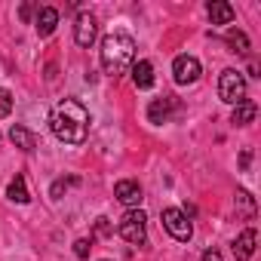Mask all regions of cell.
I'll use <instances>...</instances> for the list:
<instances>
[{
    "mask_svg": "<svg viewBox=\"0 0 261 261\" xmlns=\"http://www.w3.org/2000/svg\"><path fill=\"white\" fill-rule=\"evenodd\" d=\"M7 197H10L13 203H28V200H31V194H28V188H25V175H16V178L10 181Z\"/></svg>",
    "mask_w": 261,
    "mask_h": 261,
    "instance_id": "obj_16",
    "label": "cell"
},
{
    "mask_svg": "<svg viewBox=\"0 0 261 261\" xmlns=\"http://www.w3.org/2000/svg\"><path fill=\"white\" fill-rule=\"evenodd\" d=\"M133 65H136V40L129 34L114 31L101 40V68H105V74L120 77Z\"/></svg>",
    "mask_w": 261,
    "mask_h": 261,
    "instance_id": "obj_2",
    "label": "cell"
},
{
    "mask_svg": "<svg viewBox=\"0 0 261 261\" xmlns=\"http://www.w3.org/2000/svg\"><path fill=\"white\" fill-rule=\"evenodd\" d=\"M172 77H175V83H181V86L194 83V80L200 77V62H197L194 56H178V59L172 62Z\"/></svg>",
    "mask_w": 261,
    "mask_h": 261,
    "instance_id": "obj_6",
    "label": "cell"
},
{
    "mask_svg": "<svg viewBox=\"0 0 261 261\" xmlns=\"http://www.w3.org/2000/svg\"><path fill=\"white\" fill-rule=\"evenodd\" d=\"M169 105H172V98H154L151 105H148V120L151 123H166L169 120Z\"/></svg>",
    "mask_w": 261,
    "mask_h": 261,
    "instance_id": "obj_15",
    "label": "cell"
},
{
    "mask_svg": "<svg viewBox=\"0 0 261 261\" xmlns=\"http://www.w3.org/2000/svg\"><path fill=\"white\" fill-rule=\"evenodd\" d=\"M31 13H34V7H31V4H25V7H22V10H19V16H22V19H25V22H28V19H31Z\"/></svg>",
    "mask_w": 261,
    "mask_h": 261,
    "instance_id": "obj_24",
    "label": "cell"
},
{
    "mask_svg": "<svg viewBox=\"0 0 261 261\" xmlns=\"http://www.w3.org/2000/svg\"><path fill=\"white\" fill-rule=\"evenodd\" d=\"M114 194H117V200H120L123 206H139V203H142V188H139V181H133V178L117 181Z\"/></svg>",
    "mask_w": 261,
    "mask_h": 261,
    "instance_id": "obj_9",
    "label": "cell"
},
{
    "mask_svg": "<svg viewBox=\"0 0 261 261\" xmlns=\"http://www.w3.org/2000/svg\"><path fill=\"white\" fill-rule=\"evenodd\" d=\"M249 163H252V154H249V151H243V154H240V166H243V169H249Z\"/></svg>",
    "mask_w": 261,
    "mask_h": 261,
    "instance_id": "obj_25",
    "label": "cell"
},
{
    "mask_svg": "<svg viewBox=\"0 0 261 261\" xmlns=\"http://www.w3.org/2000/svg\"><path fill=\"white\" fill-rule=\"evenodd\" d=\"M206 13H209L212 25H230V22H233V7H230V4H221V0L206 4Z\"/></svg>",
    "mask_w": 261,
    "mask_h": 261,
    "instance_id": "obj_12",
    "label": "cell"
},
{
    "mask_svg": "<svg viewBox=\"0 0 261 261\" xmlns=\"http://www.w3.org/2000/svg\"><path fill=\"white\" fill-rule=\"evenodd\" d=\"M203 261H221V252L218 249H206L203 252Z\"/></svg>",
    "mask_w": 261,
    "mask_h": 261,
    "instance_id": "obj_23",
    "label": "cell"
},
{
    "mask_svg": "<svg viewBox=\"0 0 261 261\" xmlns=\"http://www.w3.org/2000/svg\"><path fill=\"white\" fill-rule=\"evenodd\" d=\"M163 227H166L178 243H188V240H191V233H194V227H191L188 215H185V212H178V209H163Z\"/></svg>",
    "mask_w": 261,
    "mask_h": 261,
    "instance_id": "obj_5",
    "label": "cell"
},
{
    "mask_svg": "<svg viewBox=\"0 0 261 261\" xmlns=\"http://www.w3.org/2000/svg\"><path fill=\"white\" fill-rule=\"evenodd\" d=\"M133 80L139 89H151L154 86V65L151 62H136L133 65Z\"/></svg>",
    "mask_w": 261,
    "mask_h": 261,
    "instance_id": "obj_13",
    "label": "cell"
},
{
    "mask_svg": "<svg viewBox=\"0 0 261 261\" xmlns=\"http://www.w3.org/2000/svg\"><path fill=\"white\" fill-rule=\"evenodd\" d=\"M218 98L227 101V105L246 101V77L240 71H233V68L221 71V77H218Z\"/></svg>",
    "mask_w": 261,
    "mask_h": 261,
    "instance_id": "obj_3",
    "label": "cell"
},
{
    "mask_svg": "<svg viewBox=\"0 0 261 261\" xmlns=\"http://www.w3.org/2000/svg\"><path fill=\"white\" fill-rule=\"evenodd\" d=\"M120 237L126 243H133V246H142L145 237H148V215L142 209H129L120 218Z\"/></svg>",
    "mask_w": 261,
    "mask_h": 261,
    "instance_id": "obj_4",
    "label": "cell"
},
{
    "mask_svg": "<svg viewBox=\"0 0 261 261\" xmlns=\"http://www.w3.org/2000/svg\"><path fill=\"white\" fill-rule=\"evenodd\" d=\"M89 249H92V240H86V237L74 243V255L77 258H89Z\"/></svg>",
    "mask_w": 261,
    "mask_h": 261,
    "instance_id": "obj_20",
    "label": "cell"
},
{
    "mask_svg": "<svg viewBox=\"0 0 261 261\" xmlns=\"http://www.w3.org/2000/svg\"><path fill=\"white\" fill-rule=\"evenodd\" d=\"M95 34H98V25H95V19H92L89 13L77 16V25H74V40H77V46L89 49V46L95 43Z\"/></svg>",
    "mask_w": 261,
    "mask_h": 261,
    "instance_id": "obj_7",
    "label": "cell"
},
{
    "mask_svg": "<svg viewBox=\"0 0 261 261\" xmlns=\"http://www.w3.org/2000/svg\"><path fill=\"white\" fill-rule=\"evenodd\" d=\"M56 25H59V10H53V7H40V13H37V19H34L37 34H40V37H49V34L56 31Z\"/></svg>",
    "mask_w": 261,
    "mask_h": 261,
    "instance_id": "obj_10",
    "label": "cell"
},
{
    "mask_svg": "<svg viewBox=\"0 0 261 261\" xmlns=\"http://www.w3.org/2000/svg\"><path fill=\"white\" fill-rule=\"evenodd\" d=\"M95 230H98V233H101V237H111V221H108V218H105V215H101V218H98V221H95Z\"/></svg>",
    "mask_w": 261,
    "mask_h": 261,
    "instance_id": "obj_22",
    "label": "cell"
},
{
    "mask_svg": "<svg viewBox=\"0 0 261 261\" xmlns=\"http://www.w3.org/2000/svg\"><path fill=\"white\" fill-rule=\"evenodd\" d=\"M10 111H13V95L10 89H0V117H10Z\"/></svg>",
    "mask_w": 261,
    "mask_h": 261,
    "instance_id": "obj_19",
    "label": "cell"
},
{
    "mask_svg": "<svg viewBox=\"0 0 261 261\" xmlns=\"http://www.w3.org/2000/svg\"><path fill=\"white\" fill-rule=\"evenodd\" d=\"M10 142L19 148V151H25V154H31L34 148H37V139H34V133H31V129H25V126H13L10 129Z\"/></svg>",
    "mask_w": 261,
    "mask_h": 261,
    "instance_id": "obj_11",
    "label": "cell"
},
{
    "mask_svg": "<svg viewBox=\"0 0 261 261\" xmlns=\"http://www.w3.org/2000/svg\"><path fill=\"white\" fill-rule=\"evenodd\" d=\"M237 203L243 206V212H246V215H255V200H252L246 191H237Z\"/></svg>",
    "mask_w": 261,
    "mask_h": 261,
    "instance_id": "obj_18",
    "label": "cell"
},
{
    "mask_svg": "<svg viewBox=\"0 0 261 261\" xmlns=\"http://www.w3.org/2000/svg\"><path fill=\"white\" fill-rule=\"evenodd\" d=\"M53 136L65 145H83L86 142V129H89V111L77 98H62L53 114H49Z\"/></svg>",
    "mask_w": 261,
    "mask_h": 261,
    "instance_id": "obj_1",
    "label": "cell"
},
{
    "mask_svg": "<svg viewBox=\"0 0 261 261\" xmlns=\"http://www.w3.org/2000/svg\"><path fill=\"white\" fill-rule=\"evenodd\" d=\"M68 185H77V178H59L53 185V197H62V191H68Z\"/></svg>",
    "mask_w": 261,
    "mask_h": 261,
    "instance_id": "obj_21",
    "label": "cell"
},
{
    "mask_svg": "<svg viewBox=\"0 0 261 261\" xmlns=\"http://www.w3.org/2000/svg\"><path fill=\"white\" fill-rule=\"evenodd\" d=\"M255 114H258V105H255V101H240V105L233 108V114H230V123H233V126H246V123L255 120Z\"/></svg>",
    "mask_w": 261,
    "mask_h": 261,
    "instance_id": "obj_14",
    "label": "cell"
},
{
    "mask_svg": "<svg viewBox=\"0 0 261 261\" xmlns=\"http://www.w3.org/2000/svg\"><path fill=\"white\" fill-rule=\"evenodd\" d=\"M227 46H230L233 53L246 56V53H249V37H246L243 31H227Z\"/></svg>",
    "mask_w": 261,
    "mask_h": 261,
    "instance_id": "obj_17",
    "label": "cell"
},
{
    "mask_svg": "<svg viewBox=\"0 0 261 261\" xmlns=\"http://www.w3.org/2000/svg\"><path fill=\"white\" fill-rule=\"evenodd\" d=\"M255 243H258L255 227H246V230L233 240V258H237V261H249V258L255 255Z\"/></svg>",
    "mask_w": 261,
    "mask_h": 261,
    "instance_id": "obj_8",
    "label": "cell"
}]
</instances>
